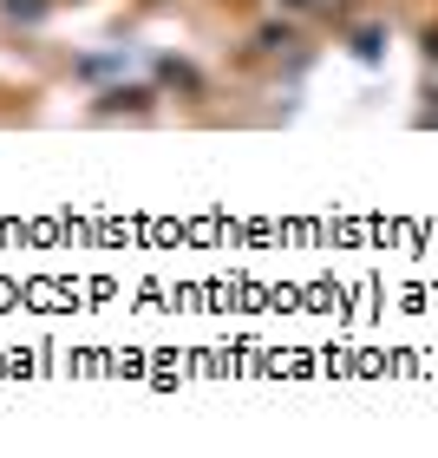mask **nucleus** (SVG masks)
I'll list each match as a JSON object with an SVG mask.
<instances>
[{"mask_svg": "<svg viewBox=\"0 0 438 458\" xmlns=\"http://www.w3.org/2000/svg\"><path fill=\"white\" fill-rule=\"evenodd\" d=\"M151 86H112L105 98H98V112H151Z\"/></svg>", "mask_w": 438, "mask_h": 458, "instance_id": "f257e3e1", "label": "nucleus"}, {"mask_svg": "<svg viewBox=\"0 0 438 458\" xmlns=\"http://www.w3.org/2000/svg\"><path fill=\"white\" fill-rule=\"evenodd\" d=\"M0 13L20 20V27H33V20H46V13H53V0H0Z\"/></svg>", "mask_w": 438, "mask_h": 458, "instance_id": "f03ea898", "label": "nucleus"}, {"mask_svg": "<svg viewBox=\"0 0 438 458\" xmlns=\"http://www.w3.org/2000/svg\"><path fill=\"white\" fill-rule=\"evenodd\" d=\"M157 79H164V86H183V92H203V79L183 66V59H157Z\"/></svg>", "mask_w": 438, "mask_h": 458, "instance_id": "7ed1b4c3", "label": "nucleus"}, {"mask_svg": "<svg viewBox=\"0 0 438 458\" xmlns=\"http://www.w3.org/2000/svg\"><path fill=\"white\" fill-rule=\"evenodd\" d=\"M353 53H360L366 66H373V59H380V33H373V27H366V33H353Z\"/></svg>", "mask_w": 438, "mask_h": 458, "instance_id": "20e7f679", "label": "nucleus"}, {"mask_svg": "<svg viewBox=\"0 0 438 458\" xmlns=\"http://www.w3.org/2000/svg\"><path fill=\"white\" fill-rule=\"evenodd\" d=\"M419 53H425L432 66H438V27H425V33H419Z\"/></svg>", "mask_w": 438, "mask_h": 458, "instance_id": "39448f33", "label": "nucleus"}, {"mask_svg": "<svg viewBox=\"0 0 438 458\" xmlns=\"http://www.w3.org/2000/svg\"><path fill=\"white\" fill-rule=\"evenodd\" d=\"M288 7H307V0H288Z\"/></svg>", "mask_w": 438, "mask_h": 458, "instance_id": "423d86ee", "label": "nucleus"}]
</instances>
